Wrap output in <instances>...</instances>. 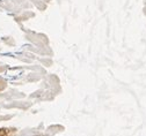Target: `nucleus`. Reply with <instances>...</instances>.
Here are the masks:
<instances>
[{"label":"nucleus","instance_id":"obj_1","mask_svg":"<svg viewBox=\"0 0 146 136\" xmlns=\"http://www.w3.org/2000/svg\"><path fill=\"white\" fill-rule=\"evenodd\" d=\"M0 136H6V131L4 129H0Z\"/></svg>","mask_w":146,"mask_h":136}]
</instances>
